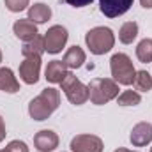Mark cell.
<instances>
[{
	"mask_svg": "<svg viewBox=\"0 0 152 152\" xmlns=\"http://www.w3.org/2000/svg\"><path fill=\"white\" fill-rule=\"evenodd\" d=\"M12 32H14V36L18 39L28 42V41H32V39L37 36V27L28 18L27 20H16L14 25H12Z\"/></svg>",
	"mask_w": 152,
	"mask_h": 152,
	"instance_id": "cell-12",
	"label": "cell"
},
{
	"mask_svg": "<svg viewBox=\"0 0 152 152\" xmlns=\"http://www.w3.org/2000/svg\"><path fill=\"white\" fill-rule=\"evenodd\" d=\"M67 30L66 27L62 25H53L48 28V32L44 34V51L55 55V53H60L62 48L66 46L67 42Z\"/></svg>",
	"mask_w": 152,
	"mask_h": 152,
	"instance_id": "cell-6",
	"label": "cell"
},
{
	"mask_svg": "<svg viewBox=\"0 0 152 152\" xmlns=\"http://www.w3.org/2000/svg\"><path fill=\"white\" fill-rule=\"evenodd\" d=\"M66 2L73 7H85V5H90L94 0H66Z\"/></svg>",
	"mask_w": 152,
	"mask_h": 152,
	"instance_id": "cell-24",
	"label": "cell"
},
{
	"mask_svg": "<svg viewBox=\"0 0 152 152\" xmlns=\"http://www.w3.org/2000/svg\"><path fill=\"white\" fill-rule=\"evenodd\" d=\"M30 0H5V7L11 11V12H21L27 9Z\"/></svg>",
	"mask_w": 152,
	"mask_h": 152,
	"instance_id": "cell-22",
	"label": "cell"
},
{
	"mask_svg": "<svg viewBox=\"0 0 152 152\" xmlns=\"http://www.w3.org/2000/svg\"><path fill=\"white\" fill-rule=\"evenodd\" d=\"M0 152H9V151H7V149H4V151H0Z\"/></svg>",
	"mask_w": 152,
	"mask_h": 152,
	"instance_id": "cell-29",
	"label": "cell"
},
{
	"mask_svg": "<svg viewBox=\"0 0 152 152\" xmlns=\"http://www.w3.org/2000/svg\"><path fill=\"white\" fill-rule=\"evenodd\" d=\"M134 0H99V9L104 16L117 18L131 9Z\"/></svg>",
	"mask_w": 152,
	"mask_h": 152,
	"instance_id": "cell-9",
	"label": "cell"
},
{
	"mask_svg": "<svg viewBox=\"0 0 152 152\" xmlns=\"http://www.w3.org/2000/svg\"><path fill=\"white\" fill-rule=\"evenodd\" d=\"M9 152H28V147L25 142H20V140H12L9 142V145L5 147Z\"/></svg>",
	"mask_w": 152,
	"mask_h": 152,
	"instance_id": "cell-23",
	"label": "cell"
},
{
	"mask_svg": "<svg viewBox=\"0 0 152 152\" xmlns=\"http://www.w3.org/2000/svg\"><path fill=\"white\" fill-rule=\"evenodd\" d=\"M85 58H87V57H85V51H83L80 46H71V48L66 51L62 62H64V66H66L67 69H78V67L83 66Z\"/></svg>",
	"mask_w": 152,
	"mask_h": 152,
	"instance_id": "cell-14",
	"label": "cell"
},
{
	"mask_svg": "<svg viewBox=\"0 0 152 152\" xmlns=\"http://www.w3.org/2000/svg\"><path fill=\"white\" fill-rule=\"evenodd\" d=\"M110 69H112L113 80L120 85H131L134 81L136 69L126 53H115L110 60Z\"/></svg>",
	"mask_w": 152,
	"mask_h": 152,
	"instance_id": "cell-4",
	"label": "cell"
},
{
	"mask_svg": "<svg viewBox=\"0 0 152 152\" xmlns=\"http://www.w3.org/2000/svg\"><path fill=\"white\" fill-rule=\"evenodd\" d=\"M51 18V9L50 5L39 2V4H34L32 7H28V20L36 25H41V23H46L48 20Z\"/></svg>",
	"mask_w": 152,
	"mask_h": 152,
	"instance_id": "cell-16",
	"label": "cell"
},
{
	"mask_svg": "<svg viewBox=\"0 0 152 152\" xmlns=\"http://www.w3.org/2000/svg\"><path fill=\"white\" fill-rule=\"evenodd\" d=\"M134 88L140 92H149L152 88V76L147 71H136L134 75V81H133Z\"/></svg>",
	"mask_w": 152,
	"mask_h": 152,
	"instance_id": "cell-20",
	"label": "cell"
},
{
	"mask_svg": "<svg viewBox=\"0 0 152 152\" xmlns=\"http://www.w3.org/2000/svg\"><path fill=\"white\" fill-rule=\"evenodd\" d=\"M0 62H2V50H0Z\"/></svg>",
	"mask_w": 152,
	"mask_h": 152,
	"instance_id": "cell-28",
	"label": "cell"
},
{
	"mask_svg": "<svg viewBox=\"0 0 152 152\" xmlns=\"http://www.w3.org/2000/svg\"><path fill=\"white\" fill-rule=\"evenodd\" d=\"M136 57L143 64L152 62V39H142L138 42V46H136Z\"/></svg>",
	"mask_w": 152,
	"mask_h": 152,
	"instance_id": "cell-19",
	"label": "cell"
},
{
	"mask_svg": "<svg viewBox=\"0 0 152 152\" xmlns=\"http://www.w3.org/2000/svg\"><path fill=\"white\" fill-rule=\"evenodd\" d=\"M136 36H138V25H136V21H126L120 27V30H118V39H120L122 44H131L136 39Z\"/></svg>",
	"mask_w": 152,
	"mask_h": 152,
	"instance_id": "cell-18",
	"label": "cell"
},
{
	"mask_svg": "<svg viewBox=\"0 0 152 152\" xmlns=\"http://www.w3.org/2000/svg\"><path fill=\"white\" fill-rule=\"evenodd\" d=\"M60 87H62V90L71 104L80 106V104H85L88 101V87L83 85L73 73H67V76L62 80Z\"/></svg>",
	"mask_w": 152,
	"mask_h": 152,
	"instance_id": "cell-5",
	"label": "cell"
},
{
	"mask_svg": "<svg viewBox=\"0 0 152 152\" xmlns=\"http://www.w3.org/2000/svg\"><path fill=\"white\" fill-rule=\"evenodd\" d=\"M0 90L7 94H16L20 90V83L9 67H0Z\"/></svg>",
	"mask_w": 152,
	"mask_h": 152,
	"instance_id": "cell-15",
	"label": "cell"
},
{
	"mask_svg": "<svg viewBox=\"0 0 152 152\" xmlns=\"http://www.w3.org/2000/svg\"><path fill=\"white\" fill-rule=\"evenodd\" d=\"M87 87H88V99L97 106L110 103L118 96V83L110 78H94Z\"/></svg>",
	"mask_w": 152,
	"mask_h": 152,
	"instance_id": "cell-2",
	"label": "cell"
},
{
	"mask_svg": "<svg viewBox=\"0 0 152 152\" xmlns=\"http://www.w3.org/2000/svg\"><path fill=\"white\" fill-rule=\"evenodd\" d=\"M140 4H142V7H145V9H152V0H140Z\"/></svg>",
	"mask_w": 152,
	"mask_h": 152,
	"instance_id": "cell-26",
	"label": "cell"
},
{
	"mask_svg": "<svg viewBox=\"0 0 152 152\" xmlns=\"http://www.w3.org/2000/svg\"><path fill=\"white\" fill-rule=\"evenodd\" d=\"M151 152H152V147H151Z\"/></svg>",
	"mask_w": 152,
	"mask_h": 152,
	"instance_id": "cell-30",
	"label": "cell"
},
{
	"mask_svg": "<svg viewBox=\"0 0 152 152\" xmlns=\"http://www.w3.org/2000/svg\"><path fill=\"white\" fill-rule=\"evenodd\" d=\"M60 104V94L57 88H44L28 104V115L34 120H46Z\"/></svg>",
	"mask_w": 152,
	"mask_h": 152,
	"instance_id": "cell-1",
	"label": "cell"
},
{
	"mask_svg": "<svg viewBox=\"0 0 152 152\" xmlns=\"http://www.w3.org/2000/svg\"><path fill=\"white\" fill-rule=\"evenodd\" d=\"M34 145L39 152H51L58 147V136L51 129H42L34 136Z\"/></svg>",
	"mask_w": 152,
	"mask_h": 152,
	"instance_id": "cell-10",
	"label": "cell"
},
{
	"mask_svg": "<svg viewBox=\"0 0 152 152\" xmlns=\"http://www.w3.org/2000/svg\"><path fill=\"white\" fill-rule=\"evenodd\" d=\"M41 73V57H27L20 64V78L27 85H34L39 81Z\"/></svg>",
	"mask_w": 152,
	"mask_h": 152,
	"instance_id": "cell-8",
	"label": "cell"
},
{
	"mask_svg": "<svg viewBox=\"0 0 152 152\" xmlns=\"http://www.w3.org/2000/svg\"><path fill=\"white\" fill-rule=\"evenodd\" d=\"M103 140L96 134H76L71 140L73 152H103Z\"/></svg>",
	"mask_w": 152,
	"mask_h": 152,
	"instance_id": "cell-7",
	"label": "cell"
},
{
	"mask_svg": "<svg viewBox=\"0 0 152 152\" xmlns=\"http://www.w3.org/2000/svg\"><path fill=\"white\" fill-rule=\"evenodd\" d=\"M5 134H7V133H5V124H4V118L0 117V142L5 138Z\"/></svg>",
	"mask_w": 152,
	"mask_h": 152,
	"instance_id": "cell-25",
	"label": "cell"
},
{
	"mask_svg": "<svg viewBox=\"0 0 152 152\" xmlns=\"http://www.w3.org/2000/svg\"><path fill=\"white\" fill-rule=\"evenodd\" d=\"M67 67L64 66L62 60H51L48 66H46V80L50 83H62V80L67 76Z\"/></svg>",
	"mask_w": 152,
	"mask_h": 152,
	"instance_id": "cell-13",
	"label": "cell"
},
{
	"mask_svg": "<svg viewBox=\"0 0 152 152\" xmlns=\"http://www.w3.org/2000/svg\"><path fill=\"white\" fill-rule=\"evenodd\" d=\"M113 152H134V151H127V149H117V151Z\"/></svg>",
	"mask_w": 152,
	"mask_h": 152,
	"instance_id": "cell-27",
	"label": "cell"
},
{
	"mask_svg": "<svg viewBox=\"0 0 152 152\" xmlns=\"http://www.w3.org/2000/svg\"><path fill=\"white\" fill-rule=\"evenodd\" d=\"M21 53H23L25 58H27V57H41V55L44 53V37L36 36L32 41L25 42L23 48H21Z\"/></svg>",
	"mask_w": 152,
	"mask_h": 152,
	"instance_id": "cell-17",
	"label": "cell"
},
{
	"mask_svg": "<svg viewBox=\"0 0 152 152\" xmlns=\"http://www.w3.org/2000/svg\"><path fill=\"white\" fill-rule=\"evenodd\" d=\"M129 140L134 147H145L147 143L152 142V124L149 122H140L133 127Z\"/></svg>",
	"mask_w": 152,
	"mask_h": 152,
	"instance_id": "cell-11",
	"label": "cell"
},
{
	"mask_svg": "<svg viewBox=\"0 0 152 152\" xmlns=\"http://www.w3.org/2000/svg\"><path fill=\"white\" fill-rule=\"evenodd\" d=\"M117 103L120 106H136L142 103V96L136 90H124L120 96H117Z\"/></svg>",
	"mask_w": 152,
	"mask_h": 152,
	"instance_id": "cell-21",
	"label": "cell"
},
{
	"mask_svg": "<svg viewBox=\"0 0 152 152\" xmlns=\"http://www.w3.org/2000/svg\"><path fill=\"white\" fill-rule=\"evenodd\" d=\"M85 42L94 55H104L108 53L115 44L113 30L108 27H94L85 34Z\"/></svg>",
	"mask_w": 152,
	"mask_h": 152,
	"instance_id": "cell-3",
	"label": "cell"
}]
</instances>
